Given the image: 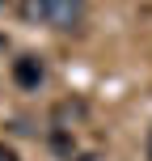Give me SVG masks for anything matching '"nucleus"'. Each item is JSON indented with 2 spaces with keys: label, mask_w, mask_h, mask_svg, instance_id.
<instances>
[{
  "label": "nucleus",
  "mask_w": 152,
  "mask_h": 161,
  "mask_svg": "<svg viewBox=\"0 0 152 161\" xmlns=\"http://www.w3.org/2000/svg\"><path fill=\"white\" fill-rule=\"evenodd\" d=\"M85 21V0H47V25L76 30Z\"/></svg>",
  "instance_id": "obj_1"
},
{
  "label": "nucleus",
  "mask_w": 152,
  "mask_h": 161,
  "mask_svg": "<svg viewBox=\"0 0 152 161\" xmlns=\"http://www.w3.org/2000/svg\"><path fill=\"white\" fill-rule=\"evenodd\" d=\"M42 76H47V68H42L38 55H21V59H13V80H17L21 89H38Z\"/></svg>",
  "instance_id": "obj_2"
},
{
  "label": "nucleus",
  "mask_w": 152,
  "mask_h": 161,
  "mask_svg": "<svg viewBox=\"0 0 152 161\" xmlns=\"http://www.w3.org/2000/svg\"><path fill=\"white\" fill-rule=\"evenodd\" d=\"M148 161H152V136H148Z\"/></svg>",
  "instance_id": "obj_5"
},
{
  "label": "nucleus",
  "mask_w": 152,
  "mask_h": 161,
  "mask_svg": "<svg viewBox=\"0 0 152 161\" xmlns=\"http://www.w3.org/2000/svg\"><path fill=\"white\" fill-rule=\"evenodd\" d=\"M0 4H4V0H0Z\"/></svg>",
  "instance_id": "obj_6"
},
{
  "label": "nucleus",
  "mask_w": 152,
  "mask_h": 161,
  "mask_svg": "<svg viewBox=\"0 0 152 161\" xmlns=\"http://www.w3.org/2000/svg\"><path fill=\"white\" fill-rule=\"evenodd\" d=\"M0 161H17V153H13L8 144H0Z\"/></svg>",
  "instance_id": "obj_4"
},
{
  "label": "nucleus",
  "mask_w": 152,
  "mask_h": 161,
  "mask_svg": "<svg viewBox=\"0 0 152 161\" xmlns=\"http://www.w3.org/2000/svg\"><path fill=\"white\" fill-rule=\"evenodd\" d=\"M21 17H25V21H47V0H25Z\"/></svg>",
  "instance_id": "obj_3"
}]
</instances>
